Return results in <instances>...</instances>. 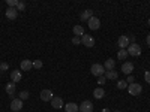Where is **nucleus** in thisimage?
<instances>
[{
	"label": "nucleus",
	"instance_id": "25",
	"mask_svg": "<svg viewBox=\"0 0 150 112\" xmlns=\"http://www.w3.org/2000/svg\"><path fill=\"white\" fill-rule=\"evenodd\" d=\"M6 3H8V6H9V8H17L20 2H18V0H8Z\"/></svg>",
	"mask_w": 150,
	"mask_h": 112
},
{
	"label": "nucleus",
	"instance_id": "24",
	"mask_svg": "<svg viewBox=\"0 0 150 112\" xmlns=\"http://www.w3.org/2000/svg\"><path fill=\"white\" fill-rule=\"evenodd\" d=\"M42 66H44V63H42L41 60H35V61H33V67H35V69L39 70V69H42Z\"/></svg>",
	"mask_w": 150,
	"mask_h": 112
},
{
	"label": "nucleus",
	"instance_id": "4",
	"mask_svg": "<svg viewBox=\"0 0 150 112\" xmlns=\"http://www.w3.org/2000/svg\"><path fill=\"white\" fill-rule=\"evenodd\" d=\"M81 43L84 45V46H87V48H93L95 46V39H93V36H89V34H83L81 36Z\"/></svg>",
	"mask_w": 150,
	"mask_h": 112
},
{
	"label": "nucleus",
	"instance_id": "7",
	"mask_svg": "<svg viewBox=\"0 0 150 112\" xmlns=\"http://www.w3.org/2000/svg\"><path fill=\"white\" fill-rule=\"evenodd\" d=\"M53 91L51 90H42L41 91V100L42 102H51L53 100Z\"/></svg>",
	"mask_w": 150,
	"mask_h": 112
},
{
	"label": "nucleus",
	"instance_id": "36",
	"mask_svg": "<svg viewBox=\"0 0 150 112\" xmlns=\"http://www.w3.org/2000/svg\"><path fill=\"white\" fill-rule=\"evenodd\" d=\"M147 22H149V26H150V18H149V21H147Z\"/></svg>",
	"mask_w": 150,
	"mask_h": 112
},
{
	"label": "nucleus",
	"instance_id": "3",
	"mask_svg": "<svg viewBox=\"0 0 150 112\" xmlns=\"http://www.w3.org/2000/svg\"><path fill=\"white\" fill-rule=\"evenodd\" d=\"M128 54L129 55H132V57H138L140 54H141V46L138 45V43H131L129 46H128Z\"/></svg>",
	"mask_w": 150,
	"mask_h": 112
},
{
	"label": "nucleus",
	"instance_id": "6",
	"mask_svg": "<svg viewBox=\"0 0 150 112\" xmlns=\"http://www.w3.org/2000/svg\"><path fill=\"white\" fill-rule=\"evenodd\" d=\"M80 112H93V103L90 100H84L80 105Z\"/></svg>",
	"mask_w": 150,
	"mask_h": 112
},
{
	"label": "nucleus",
	"instance_id": "1",
	"mask_svg": "<svg viewBox=\"0 0 150 112\" xmlns=\"http://www.w3.org/2000/svg\"><path fill=\"white\" fill-rule=\"evenodd\" d=\"M128 91H129L131 96H140L141 91H143V87H141V84L134 82V84H129L128 85Z\"/></svg>",
	"mask_w": 150,
	"mask_h": 112
},
{
	"label": "nucleus",
	"instance_id": "37",
	"mask_svg": "<svg viewBox=\"0 0 150 112\" xmlns=\"http://www.w3.org/2000/svg\"><path fill=\"white\" fill-rule=\"evenodd\" d=\"M114 112H120V111H114Z\"/></svg>",
	"mask_w": 150,
	"mask_h": 112
},
{
	"label": "nucleus",
	"instance_id": "8",
	"mask_svg": "<svg viewBox=\"0 0 150 112\" xmlns=\"http://www.w3.org/2000/svg\"><path fill=\"white\" fill-rule=\"evenodd\" d=\"M11 109L14 111V112H18L23 109V100L21 99H14V100L11 102Z\"/></svg>",
	"mask_w": 150,
	"mask_h": 112
},
{
	"label": "nucleus",
	"instance_id": "15",
	"mask_svg": "<svg viewBox=\"0 0 150 112\" xmlns=\"http://www.w3.org/2000/svg\"><path fill=\"white\" fill-rule=\"evenodd\" d=\"M15 88H17V84H15V82H9V84H6V87H5V90H6V93H8L9 96H14V94H15Z\"/></svg>",
	"mask_w": 150,
	"mask_h": 112
},
{
	"label": "nucleus",
	"instance_id": "16",
	"mask_svg": "<svg viewBox=\"0 0 150 112\" xmlns=\"http://www.w3.org/2000/svg\"><path fill=\"white\" fill-rule=\"evenodd\" d=\"M65 111H66V112H78V111H80V106H78L77 103H72V102H71V103H66V105H65Z\"/></svg>",
	"mask_w": 150,
	"mask_h": 112
},
{
	"label": "nucleus",
	"instance_id": "32",
	"mask_svg": "<svg viewBox=\"0 0 150 112\" xmlns=\"http://www.w3.org/2000/svg\"><path fill=\"white\" fill-rule=\"evenodd\" d=\"M126 82H129V84H134V82H135V78L132 76V75H128V79H126Z\"/></svg>",
	"mask_w": 150,
	"mask_h": 112
},
{
	"label": "nucleus",
	"instance_id": "31",
	"mask_svg": "<svg viewBox=\"0 0 150 112\" xmlns=\"http://www.w3.org/2000/svg\"><path fill=\"white\" fill-rule=\"evenodd\" d=\"M8 69H9L8 63H2V64H0V70H8Z\"/></svg>",
	"mask_w": 150,
	"mask_h": 112
},
{
	"label": "nucleus",
	"instance_id": "5",
	"mask_svg": "<svg viewBox=\"0 0 150 112\" xmlns=\"http://www.w3.org/2000/svg\"><path fill=\"white\" fill-rule=\"evenodd\" d=\"M87 26H89L90 30H98L99 27H101V21H99V18H96V17H92L89 21H87Z\"/></svg>",
	"mask_w": 150,
	"mask_h": 112
},
{
	"label": "nucleus",
	"instance_id": "17",
	"mask_svg": "<svg viewBox=\"0 0 150 112\" xmlns=\"http://www.w3.org/2000/svg\"><path fill=\"white\" fill-rule=\"evenodd\" d=\"M21 78H23V75H21V72L20 70H14V72H11V79H12V82H20L21 81Z\"/></svg>",
	"mask_w": 150,
	"mask_h": 112
},
{
	"label": "nucleus",
	"instance_id": "12",
	"mask_svg": "<svg viewBox=\"0 0 150 112\" xmlns=\"http://www.w3.org/2000/svg\"><path fill=\"white\" fill-rule=\"evenodd\" d=\"M51 106L54 109H62V108H63V99H62V97H53Z\"/></svg>",
	"mask_w": 150,
	"mask_h": 112
},
{
	"label": "nucleus",
	"instance_id": "18",
	"mask_svg": "<svg viewBox=\"0 0 150 112\" xmlns=\"http://www.w3.org/2000/svg\"><path fill=\"white\" fill-rule=\"evenodd\" d=\"M104 67H105V70H114V67H116V60H112V58H108V60L105 61Z\"/></svg>",
	"mask_w": 150,
	"mask_h": 112
},
{
	"label": "nucleus",
	"instance_id": "21",
	"mask_svg": "<svg viewBox=\"0 0 150 112\" xmlns=\"http://www.w3.org/2000/svg\"><path fill=\"white\" fill-rule=\"evenodd\" d=\"M72 32H74L75 36H78V37H81V36L84 34V29H83V26H75V27L72 29Z\"/></svg>",
	"mask_w": 150,
	"mask_h": 112
},
{
	"label": "nucleus",
	"instance_id": "13",
	"mask_svg": "<svg viewBox=\"0 0 150 112\" xmlns=\"http://www.w3.org/2000/svg\"><path fill=\"white\" fill-rule=\"evenodd\" d=\"M20 67H21L23 72H29V70L33 67V61H30V60H23L21 64H20Z\"/></svg>",
	"mask_w": 150,
	"mask_h": 112
},
{
	"label": "nucleus",
	"instance_id": "35",
	"mask_svg": "<svg viewBox=\"0 0 150 112\" xmlns=\"http://www.w3.org/2000/svg\"><path fill=\"white\" fill-rule=\"evenodd\" d=\"M102 112H110V109H107V108H105V109H104Z\"/></svg>",
	"mask_w": 150,
	"mask_h": 112
},
{
	"label": "nucleus",
	"instance_id": "33",
	"mask_svg": "<svg viewBox=\"0 0 150 112\" xmlns=\"http://www.w3.org/2000/svg\"><path fill=\"white\" fill-rule=\"evenodd\" d=\"M128 39H129V45L131 43H135V37L134 36H128Z\"/></svg>",
	"mask_w": 150,
	"mask_h": 112
},
{
	"label": "nucleus",
	"instance_id": "28",
	"mask_svg": "<svg viewBox=\"0 0 150 112\" xmlns=\"http://www.w3.org/2000/svg\"><path fill=\"white\" fill-rule=\"evenodd\" d=\"M144 79H146L147 84H150V70H146L144 72Z\"/></svg>",
	"mask_w": 150,
	"mask_h": 112
},
{
	"label": "nucleus",
	"instance_id": "10",
	"mask_svg": "<svg viewBox=\"0 0 150 112\" xmlns=\"http://www.w3.org/2000/svg\"><path fill=\"white\" fill-rule=\"evenodd\" d=\"M132 70H134V64L131 63V61H125V63L122 64V72L125 75H131Z\"/></svg>",
	"mask_w": 150,
	"mask_h": 112
},
{
	"label": "nucleus",
	"instance_id": "20",
	"mask_svg": "<svg viewBox=\"0 0 150 112\" xmlns=\"http://www.w3.org/2000/svg\"><path fill=\"white\" fill-rule=\"evenodd\" d=\"M104 96H105L104 88H101V87H98V88H95V91H93V97H95V99H102Z\"/></svg>",
	"mask_w": 150,
	"mask_h": 112
},
{
	"label": "nucleus",
	"instance_id": "2",
	"mask_svg": "<svg viewBox=\"0 0 150 112\" xmlns=\"http://www.w3.org/2000/svg\"><path fill=\"white\" fill-rule=\"evenodd\" d=\"M90 72L95 75V76H102V75H105V67H104V64H99V63H95V64H92V69H90Z\"/></svg>",
	"mask_w": 150,
	"mask_h": 112
},
{
	"label": "nucleus",
	"instance_id": "22",
	"mask_svg": "<svg viewBox=\"0 0 150 112\" xmlns=\"http://www.w3.org/2000/svg\"><path fill=\"white\" fill-rule=\"evenodd\" d=\"M128 55H129V54H128L126 49H120V51L117 52V58H119V60H126Z\"/></svg>",
	"mask_w": 150,
	"mask_h": 112
},
{
	"label": "nucleus",
	"instance_id": "27",
	"mask_svg": "<svg viewBox=\"0 0 150 112\" xmlns=\"http://www.w3.org/2000/svg\"><path fill=\"white\" fill-rule=\"evenodd\" d=\"M72 43H74V45H80V43H81V37L74 36V37H72Z\"/></svg>",
	"mask_w": 150,
	"mask_h": 112
},
{
	"label": "nucleus",
	"instance_id": "26",
	"mask_svg": "<svg viewBox=\"0 0 150 112\" xmlns=\"http://www.w3.org/2000/svg\"><path fill=\"white\" fill-rule=\"evenodd\" d=\"M29 91H21L20 93V99H21V100H27V99H29Z\"/></svg>",
	"mask_w": 150,
	"mask_h": 112
},
{
	"label": "nucleus",
	"instance_id": "29",
	"mask_svg": "<svg viewBox=\"0 0 150 112\" xmlns=\"http://www.w3.org/2000/svg\"><path fill=\"white\" fill-rule=\"evenodd\" d=\"M105 81H107V78L104 76V75H102V76H99V78H98V84H99V85H104V84H105Z\"/></svg>",
	"mask_w": 150,
	"mask_h": 112
},
{
	"label": "nucleus",
	"instance_id": "34",
	"mask_svg": "<svg viewBox=\"0 0 150 112\" xmlns=\"http://www.w3.org/2000/svg\"><path fill=\"white\" fill-rule=\"evenodd\" d=\"M146 42H147V45L150 46V34H147V39H146Z\"/></svg>",
	"mask_w": 150,
	"mask_h": 112
},
{
	"label": "nucleus",
	"instance_id": "19",
	"mask_svg": "<svg viewBox=\"0 0 150 112\" xmlns=\"http://www.w3.org/2000/svg\"><path fill=\"white\" fill-rule=\"evenodd\" d=\"M104 76H105L107 79H117L119 73H117L116 70H105V75H104Z\"/></svg>",
	"mask_w": 150,
	"mask_h": 112
},
{
	"label": "nucleus",
	"instance_id": "14",
	"mask_svg": "<svg viewBox=\"0 0 150 112\" xmlns=\"http://www.w3.org/2000/svg\"><path fill=\"white\" fill-rule=\"evenodd\" d=\"M92 17H93V10H92V9H86V10H83V12H81V15H80L81 21H89Z\"/></svg>",
	"mask_w": 150,
	"mask_h": 112
},
{
	"label": "nucleus",
	"instance_id": "23",
	"mask_svg": "<svg viewBox=\"0 0 150 112\" xmlns=\"http://www.w3.org/2000/svg\"><path fill=\"white\" fill-rule=\"evenodd\" d=\"M117 88H119V90L128 88V82H126V81H119V82H117Z\"/></svg>",
	"mask_w": 150,
	"mask_h": 112
},
{
	"label": "nucleus",
	"instance_id": "30",
	"mask_svg": "<svg viewBox=\"0 0 150 112\" xmlns=\"http://www.w3.org/2000/svg\"><path fill=\"white\" fill-rule=\"evenodd\" d=\"M24 9H26V3H24V2H20L18 6H17V10H24Z\"/></svg>",
	"mask_w": 150,
	"mask_h": 112
},
{
	"label": "nucleus",
	"instance_id": "9",
	"mask_svg": "<svg viewBox=\"0 0 150 112\" xmlns=\"http://www.w3.org/2000/svg\"><path fill=\"white\" fill-rule=\"evenodd\" d=\"M5 15H6L8 20H15L18 17V10H17V8H8L6 12H5Z\"/></svg>",
	"mask_w": 150,
	"mask_h": 112
},
{
	"label": "nucleus",
	"instance_id": "11",
	"mask_svg": "<svg viewBox=\"0 0 150 112\" xmlns=\"http://www.w3.org/2000/svg\"><path fill=\"white\" fill-rule=\"evenodd\" d=\"M117 45H119L120 49L128 48V46H129V39H128V36H120L119 41H117Z\"/></svg>",
	"mask_w": 150,
	"mask_h": 112
}]
</instances>
